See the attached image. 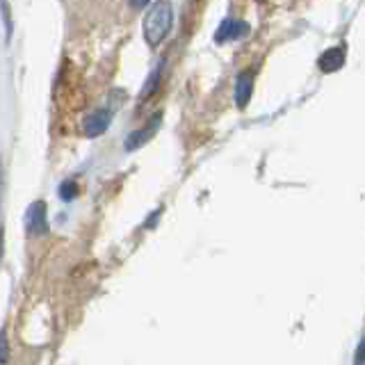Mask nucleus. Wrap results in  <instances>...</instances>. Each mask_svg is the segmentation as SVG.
Instances as JSON below:
<instances>
[{
    "label": "nucleus",
    "mask_w": 365,
    "mask_h": 365,
    "mask_svg": "<svg viewBox=\"0 0 365 365\" xmlns=\"http://www.w3.org/2000/svg\"><path fill=\"white\" fill-rule=\"evenodd\" d=\"M171 21H174L171 5L167 0H160L144 16V39L151 46H160L171 30Z\"/></svg>",
    "instance_id": "f257e3e1"
},
{
    "label": "nucleus",
    "mask_w": 365,
    "mask_h": 365,
    "mask_svg": "<svg viewBox=\"0 0 365 365\" xmlns=\"http://www.w3.org/2000/svg\"><path fill=\"white\" fill-rule=\"evenodd\" d=\"M110 123H112V112L110 110H96V112H91L85 117L83 130L89 137H98L110 128Z\"/></svg>",
    "instance_id": "f03ea898"
},
{
    "label": "nucleus",
    "mask_w": 365,
    "mask_h": 365,
    "mask_svg": "<svg viewBox=\"0 0 365 365\" xmlns=\"http://www.w3.org/2000/svg\"><path fill=\"white\" fill-rule=\"evenodd\" d=\"M249 34V26L245 21H235V19H228L224 21L220 28L215 32V41L217 43H226V41H233V39H240Z\"/></svg>",
    "instance_id": "7ed1b4c3"
},
{
    "label": "nucleus",
    "mask_w": 365,
    "mask_h": 365,
    "mask_svg": "<svg viewBox=\"0 0 365 365\" xmlns=\"http://www.w3.org/2000/svg\"><path fill=\"white\" fill-rule=\"evenodd\" d=\"M251 94H254V73L245 71V73H240L235 80V106L247 108L249 101H251Z\"/></svg>",
    "instance_id": "20e7f679"
},
{
    "label": "nucleus",
    "mask_w": 365,
    "mask_h": 365,
    "mask_svg": "<svg viewBox=\"0 0 365 365\" xmlns=\"http://www.w3.org/2000/svg\"><path fill=\"white\" fill-rule=\"evenodd\" d=\"M28 228L34 235H39V233L43 235L48 231V224H46V205L41 201L32 203V208L28 210Z\"/></svg>",
    "instance_id": "39448f33"
},
{
    "label": "nucleus",
    "mask_w": 365,
    "mask_h": 365,
    "mask_svg": "<svg viewBox=\"0 0 365 365\" xmlns=\"http://www.w3.org/2000/svg\"><path fill=\"white\" fill-rule=\"evenodd\" d=\"M342 64H345V51L342 48H331L319 57V68H322L324 73L338 71Z\"/></svg>",
    "instance_id": "423d86ee"
},
{
    "label": "nucleus",
    "mask_w": 365,
    "mask_h": 365,
    "mask_svg": "<svg viewBox=\"0 0 365 365\" xmlns=\"http://www.w3.org/2000/svg\"><path fill=\"white\" fill-rule=\"evenodd\" d=\"M155 123H158V121H155ZM155 123L151 125V128H144V130H137V133H133V135L128 137V140H125V148H128V151H135V148H140L144 142L151 140V135H153Z\"/></svg>",
    "instance_id": "0eeeda50"
},
{
    "label": "nucleus",
    "mask_w": 365,
    "mask_h": 365,
    "mask_svg": "<svg viewBox=\"0 0 365 365\" xmlns=\"http://www.w3.org/2000/svg\"><path fill=\"white\" fill-rule=\"evenodd\" d=\"M60 194H62V199H64V201H71V199L76 197V194H78L76 182H73V180H66V182H62Z\"/></svg>",
    "instance_id": "6e6552de"
},
{
    "label": "nucleus",
    "mask_w": 365,
    "mask_h": 365,
    "mask_svg": "<svg viewBox=\"0 0 365 365\" xmlns=\"http://www.w3.org/2000/svg\"><path fill=\"white\" fill-rule=\"evenodd\" d=\"M3 3V11H5V26H7V34L11 32V19H9V7H7V0H0Z\"/></svg>",
    "instance_id": "1a4fd4ad"
},
{
    "label": "nucleus",
    "mask_w": 365,
    "mask_h": 365,
    "mask_svg": "<svg viewBox=\"0 0 365 365\" xmlns=\"http://www.w3.org/2000/svg\"><path fill=\"white\" fill-rule=\"evenodd\" d=\"M356 365H363V345H359V351H356Z\"/></svg>",
    "instance_id": "9d476101"
},
{
    "label": "nucleus",
    "mask_w": 365,
    "mask_h": 365,
    "mask_svg": "<svg viewBox=\"0 0 365 365\" xmlns=\"http://www.w3.org/2000/svg\"><path fill=\"white\" fill-rule=\"evenodd\" d=\"M130 5H135V7H146L148 0H130Z\"/></svg>",
    "instance_id": "9b49d317"
},
{
    "label": "nucleus",
    "mask_w": 365,
    "mask_h": 365,
    "mask_svg": "<svg viewBox=\"0 0 365 365\" xmlns=\"http://www.w3.org/2000/svg\"><path fill=\"white\" fill-rule=\"evenodd\" d=\"M258 3H262V0H258Z\"/></svg>",
    "instance_id": "f8f14e48"
}]
</instances>
